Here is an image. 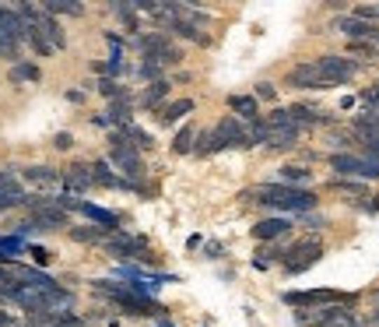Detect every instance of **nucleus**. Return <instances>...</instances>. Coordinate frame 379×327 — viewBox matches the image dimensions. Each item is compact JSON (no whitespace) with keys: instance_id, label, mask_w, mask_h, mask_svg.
<instances>
[{"instance_id":"14","label":"nucleus","mask_w":379,"mask_h":327,"mask_svg":"<svg viewBox=\"0 0 379 327\" xmlns=\"http://www.w3.org/2000/svg\"><path fill=\"white\" fill-rule=\"evenodd\" d=\"M36 29L46 36V43L53 46V50H67V36H64V29H60V22L53 18V15H39V22H36Z\"/></svg>"},{"instance_id":"38","label":"nucleus","mask_w":379,"mask_h":327,"mask_svg":"<svg viewBox=\"0 0 379 327\" xmlns=\"http://www.w3.org/2000/svg\"><path fill=\"white\" fill-rule=\"evenodd\" d=\"M137 74L148 81V85H155V81H162V67L158 64H151V60H144L141 67H137Z\"/></svg>"},{"instance_id":"36","label":"nucleus","mask_w":379,"mask_h":327,"mask_svg":"<svg viewBox=\"0 0 379 327\" xmlns=\"http://www.w3.org/2000/svg\"><path fill=\"white\" fill-rule=\"evenodd\" d=\"M351 18H358V22H365V25H375V22H379V8H375V4H361V8L351 11Z\"/></svg>"},{"instance_id":"29","label":"nucleus","mask_w":379,"mask_h":327,"mask_svg":"<svg viewBox=\"0 0 379 327\" xmlns=\"http://www.w3.org/2000/svg\"><path fill=\"white\" fill-rule=\"evenodd\" d=\"M95 88H99V92H102V95H106L109 102H120V99H130V88H123V85H120V81H113V78H102V81H99Z\"/></svg>"},{"instance_id":"4","label":"nucleus","mask_w":379,"mask_h":327,"mask_svg":"<svg viewBox=\"0 0 379 327\" xmlns=\"http://www.w3.org/2000/svg\"><path fill=\"white\" fill-rule=\"evenodd\" d=\"M319 257H323V243H319L316 236L298 239L291 250H284V271H288V274H302V271H309Z\"/></svg>"},{"instance_id":"23","label":"nucleus","mask_w":379,"mask_h":327,"mask_svg":"<svg viewBox=\"0 0 379 327\" xmlns=\"http://www.w3.org/2000/svg\"><path fill=\"white\" fill-rule=\"evenodd\" d=\"M120 134H123V138H127V141H130V145H134L137 152H151V148H155V138H151L148 131H141L137 124H127V127H123Z\"/></svg>"},{"instance_id":"19","label":"nucleus","mask_w":379,"mask_h":327,"mask_svg":"<svg viewBox=\"0 0 379 327\" xmlns=\"http://www.w3.org/2000/svg\"><path fill=\"white\" fill-rule=\"evenodd\" d=\"M186 113H193V99H179V102H169V106H162V109L155 113V120H158L162 127H169V124L183 120Z\"/></svg>"},{"instance_id":"34","label":"nucleus","mask_w":379,"mask_h":327,"mask_svg":"<svg viewBox=\"0 0 379 327\" xmlns=\"http://www.w3.org/2000/svg\"><path fill=\"white\" fill-rule=\"evenodd\" d=\"M11 208H25V190L0 194V215H4V211H11Z\"/></svg>"},{"instance_id":"10","label":"nucleus","mask_w":379,"mask_h":327,"mask_svg":"<svg viewBox=\"0 0 379 327\" xmlns=\"http://www.w3.org/2000/svg\"><path fill=\"white\" fill-rule=\"evenodd\" d=\"M25 32H29V25L22 22V15H18L15 8H4V4H0V36L22 46V43H25Z\"/></svg>"},{"instance_id":"3","label":"nucleus","mask_w":379,"mask_h":327,"mask_svg":"<svg viewBox=\"0 0 379 327\" xmlns=\"http://www.w3.org/2000/svg\"><path fill=\"white\" fill-rule=\"evenodd\" d=\"M134 46L144 53V60H151V64H158V67H172V64H179V60H183V50H179V46H172L165 32H148V36H137V39H134Z\"/></svg>"},{"instance_id":"6","label":"nucleus","mask_w":379,"mask_h":327,"mask_svg":"<svg viewBox=\"0 0 379 327\" xmlns=\"http://www.w3.org/2000/svg\"><path fill=\"white\" fill-rule=\"evenodd\" d=\"M319 67V74L330 81V85H347L354 74H358V64L347 60V57H337V53H323L319 60H312Z\"/></svg>"},{"instance_id":"33","label":"nucleus","mask_w":379,"mask_h":327,"mask_svg":"<svg viewBox=\"0 0 379 327\" xmlns=\"http://www.w3.org/2000/svg\"><path fill=\"white\" fill-rule=\"evenodd\" d=\"M11 81H39V67L36 64H15Z\"/></svg>"},{"instance_id":"24","label":"nucleus","mask_w":379,"mask_h":327,"mask_svg":"<svg viewBox=\"0 0 379 327\" xmlns=\"http://www.w3.org/2000/svg\"><path fill=\"white\" fill-rule=\"evenodd\" d=\"M67 236H71L74 243H102V239H106V232H102L99 225H71Z\"/></svg>"},{"instance_id":"37","label":"nucleus","mask_w":379,"mask_h":327,"mask_svg":"<svg viewBox=\"0 0 379 327\" xmlns=\"http://www.w3.org/2000/svg\"><path fill=\"white\" fill-rule=\"evenodd\" d=\"M333 190H340V194H354V197H372L361 183H351V180H333Z\"/></svg>"},{"instance_id":"2","label":"nucleus","mask_w":379,"mask_h":327,"mask_svg":"<svg viewBox=\"0 0 379 327\" xmlns=\"http://www.w3.org/2000/svg\"><path fill=\"white\" fill-rule=\"evenodd\" d=\"M109 162L127 176V183H137L141 176H144V162H141V152L116 131V134H109Z\"/></svg>"},{"instance_id":"42","label":"nucleus","mask_w":379,"mask_h":327,"mask_svg":"<svg viewBox=\"0 0 379 327\" xmlns=\"http://www.w3.org/2000/svg\"><path fill=\"white\" fill-rule=\"evenodd\" d=\"M207 257H221V243H218V239L207 243Z\"/></svg>"},{"instance_id":"41","label":"nucleus","mask_w":379,"mask_h":327,"mask_svg":"<svg viewBox=\"0 0 379 327\" xmlns=\"http://www.w3.org/2000/svg\"><path fill=\"white\" fill-rule=\"evenodd\" d=\"M53 148H60V152L74 148V134H67V131H64V134H57V138H53Z\"/></svg>"},{"instance_id":"27","label":"nucleus","mask_w":379,"mask_h":327,"mask_svg":"<svg viewBox=\"0 0 379 327\" xmlns=\"http://www.w3.org/2000/svg\"><path fill=\"white\" fill-rule=\"evenodd\" d=\"M22 239L18 236H0V264H15V257L22 253Z\"/></svg>"},{"instance_id":"43","label":"nucleus","mask_w":379,"mask_h":327,"mask_svg":"<svg viewBox=\"0 0 379 327\" xmlns=\"http://www.w3.org/2000/svg\"><path fill=\"white\" fill-rule=\"evenodd\" d=\"M302 222H309L312 229H319V225H323V218H316V215H302Z\"/></svg>"},{"instance_id":"20","label":"nucleus","mask_w":379,"mask_h":327,"mask_svg":"<svg viewBox=\"0 0 379 327\" xmlns=\"http://www.w3.org/2000/svg\"><path fill=\"white\" fill-rule=\"evenodd\" d=\"M106 120H109V124H120V127L134 124V99H120V102H109V113H106Z\"/></svg>"},{"instance_id":"32","label":"nucleus","mask_w":379,"mask_h":327,"mask_svg":"<svg viewBox=\"0 0 379 327\" xmlns=\"http://www.w3.org/2000/svg\"><path fill=\"white\" fill-rule=\"evenodd\" d=\"M246 138H249V145H267V124H263V116L253 120V124H246Z\"/></svg>"},{"instance_id":"47","label":"nucleus","mask_w":379,"mask_h":327,"mask_svg":"<svg viewBox=\"0 0 379 327\" xmlns=\"http://www.w3.org/2000/svg\"><path fill=\"white\" fill-rule=\"evenodd\" d=\"M375 88H379V81H375Z\"/></svg>"},{"instance_id":"9","label":"nucleus","mask_w":379,"mask_h":327,"mask_svg":"<svg viewBox=\"0 0 379 327\" xmlns=\"http://www.w3.org/2000/svg\"><path fill=\"white\" fill-rule=\"evenodd\" d=\"M302 141V127L295 124H284V127H267V152H288Z\"/></svg>"},{"instance_id":"25","label":"nucleus","mask_w":379,"mask_h":327,"mask_svg":"<svg viewBox=\"0 0 379 327\" xmlns=\"http://www.w3.org/2000/svg\"><path fill=\"white\" fill-rule=\"evenodd\" d=\"M193 141H197V131L186 124V127L176 134V141H172V155H193Z\"/></svg>"},{"instance_id":"30","label":"nucleus","mask_w":379,"mask_h":327,"mask_svg":"<svg viewBox=\"0 0 379 327\" xmlns=\"http://www.w3.org/2000/svg\"><path fill=\"white\" fill-rule=\"evenodd\" d=\"M256 253H260V257H256V267H260V271H267L270 264L284 260V250H281V246H274V243H270V246H260Z\"/></svg>"},{"instance_id":"12","label":"nucleus","mask_w":379,"mask_h":327,"mask_svg":"<svg viewBox=\"0 0 379 327\" xmlns=\"http://www.w3.org/2000/svg\"><path fill=\"white\" fill-rule=\"evenodd\" d=\"M326 162H330V169H337L340 176H361V173H365V159H361V155H351V152H333Z\"/></svg>"},{"instance_id":"15","label":"nucleus","mask_w":379,"mask_h":327,"mask_svg":"<svg viewBox=\"0 0 379 327\" xmlns=\"http://www.w3.org/2000/svg\"><path fill=\"white\" fill-rule=\"evenodd\" d=\"M291 229V222L288 218H260L256 225H253V236L260 239V243H274L277 236H284Z\"/></svg>"},{"instance_id":"5","label":"nucleus","mask_w":379,"mask_h":327,"mask_svg":"<svg viewBox=\"0 0 379 327\" xmlns=\"http://www.w3.org/2000/svg\"><path fill=\"white\" fill-rule=\"evenodd\" d=\"M211 134H214V152H225V148H242L246 152V148H253L249 138H246V124L239 116H232V113L221 116Z\"/></svg>"},{"instance_id":"40","label":"nucleus","mask_w":379,"mask_h":327,"mask_svg":"<svg viewBox=\"0 0 379 327\" xmlns=\"http://www.w3.org/2000/svg\"><path fill=\"white\" fill-rule=\"evenodd\" d=\"M29 253H32L36 264H50V260H53V253H50L46 246H29Z\"/></svg>"},{"instance_id":"44","label":"nucleus","mask_w":379,"mask_h":327,"mask_svg":"<svg viewBox=\"0 0 379 327\" xmlns=\"http://www.w3.org/2000/svg\"><path fill=\"white\" fill-rule=\"evenodd\" d=\"M0 327H15V320L8 316V309H0Z\"/></svg>"},{"instance_id":"28","label":"nucleus","mask_w":379,"mask_h":327,"mask_svg":"<svg viewBox=\"0 0 379 327\" xmlns=\"http://www.w3.org/2000/svg\"><path fill=\"white\" fill-rule=\"evenodd\" d=\"M25 43H29V46H32V50H36L39 57H53V53H57V50H53V46L46 43V36H43V32H39L36 25H29V32H25Z\"/></svg>"},{"instance_id":"26","label":"nucleus","mask_w":379,"mask_h":327,"mask_svg":"<svg viewBox=\"0 0 379 327\" xmlns=\"http://www.w3.org/2000/svg\"><path fill=\"white\" fill-rule=\"evenodd\" d=\"M323 327H361V323H358V316H354L347 306H333V309H330V320H326Z\"/></svg>"},{"instance_id":"11","label":"nucleus","mask_w":379,"mask_h":327,"mask_svg":"<svg viewBox=\"0 0 379 327\" xmlns=\"http://www.w3.org/2000/svg\"><path fill=\"white\" fill-rule=\"evenodd\" d=\"M85 218H92L102 232H120V215L116 211H109V208H99V204H88V201H81V208H78Z\"/></svg>"},{"instance_id":"1","label":"nucleus","mask_w":379,"mask_h":327,"mask_svg":"<svg viewBox=\"0 0 379 327\" xmlns=\"http://www.w3.org/2000/svg\"><path fill=\"white\" fill-rule=\"evenodd\" d=\"M260 201L267 208H284V211H312L316 208V194L312 190H298V187H284V183H267L260 187Z\"/></svg>"},{"instance_id":"13","label":"nucleus","mask_w":379,"mask_h":327,"mask_svg":"<svg viewBox=\"0 0 379 327\" xmlns=\"http://www.w3.org/2000/svg\"><path fill=\"white\" fill-rule=\"evenodd\" d=\"M32 225L36 229H64V225H71V215L64 211V208H39V211H32Z\"/></svg>"},{"instance_id":"7","label":"nucleus","mask_w":379,"mask_h":327,"mask_svg":"<svg viewBox=\"0 0 379 327\" xmlns=\"http://www.w3.org/2000/svg\"><path fill=\"white\" fill-rule=\"evenodd\" d=\"M284 85H291V88H312V92H319V88H333V85L319 74L316 64H298V67H291L288 78H284Z\"/></svg>"},{"instance_id":"18","label":"nucleus","mask_w":379,"mask_h":327,"mask_svg":"<svg viewBox=\"0 0 379 327\" xmlns=\"http://www.w3.org/2000/svg\"><path fill=\"white\" fill-rule=\"evenodd\" d=\"M169 88H172L169 81H155V85H148V88L141 92L137 106H141V109H158V106L169 99Z\"/></svg>"},{"instance_id":"21","label":"nucleus","mask_w":379,"mask_h":327,"mask_svg":"<svg viewBox=\"0 0 379 327\" xmlns=\"http://www.w3.org/2000/svg\"><path fill=\"white\" fill-rule=\"evenodd\" d=\"M309 180H312V169H305V166H281V183H284V187L305 190Z\"/></svg>"},{"instance_id":"22","label":"nucleus","mask_w":379,"mask_h":327,"mask_svg":"<svg viewBox=\"0 0 379 327\" xmlns=\"http://www.w3.org/2000/svg\"><path fill=\"white\" fill-rule=\"evenodd\" d=\"M39 8L46 15H71V18H81L85 15V4H74V0H43Z\"/></svg>"},{"instance_id":"17","label":"nucleus","mask_w":379,"mask_h":327,"mask_svg":"<svg viewBox=\"0 0 379 327\" xmlns=\"http://www.w3.org/2000/svg\"><path fill=\"white\" fill-rule=\"evenodd\" d=\"M22 176L36 187H57L60 183V169H53V166H25Z\"/></svg>"},{"instance_id":"45","label":"nucleus","mask_w":379,"mask_h":327,"mask_svg":"<svg viewBox=\"0 0 379 327\" xmlns=\"http://www.w3.org/2000/svg\"><path fill=\"white\" fill-rule=\"evenodd\" d=\"M8 302H11V295H8L4 288H0V306H8Z\"/></svg>"},{"instance_id":"31","label":"nucleus","mask_w":379,"mask_h":327,"mask_svg":"<svg viewBox=\"0 0 379 327\" xmlns=\"http://www.w3.org/2000/svg\"><path fill=\"white\" fill-rule=\"evenodd\" d=\"M214 152V134L211 131H197V141H193V155L197 159H207Z\"/></svg>"},{"instance_id":"8","label":"nucleus","mask_w":379,"mask_h":327,"mask_svg":"<svg viewBox=\"0 0 379 327\" xmlns=\"http://www.w3.org/2000/svg\"><path fill=\"white\" fill-rule=\"evenodd\" d=\"M60 183H64L67 190H74V194H85V190H92V187H95L92 166H88V162H74V166L60 169Z\"/></svg>"},{"instance_id":"39","label":"nucleus","mask_w":379,"mask_h":327,"mask_svg":"<svg viewBox=\"0 0 379 327\" xmlns=\"http://www.w3.org/2000/svg\"><path fill=\"white\" fill-rule=\"evenodd\" d=\"M274 95H277V88H274L270 81H260V85H256V92H253V99H256V102H260V99H270V102H274Z\"/></svg>"},{"instance_id":"46","label":"nucleus","mask_w":379,"mask_h":327,"mask_svg":"<svg viewBox=\"0 0 379 327\" xmlns=\"http://www.w3.org/2000/svg\"><path fill=\"white\" fill-rule=\"evenodd\" d=\"M375 327H379V309H375Z\"/></svg>"},{"instance_id":"35","label":"nucleus","mask_w":379,"mask_h":327,"mask_svg":"<svg viewBox=\"0 0 379 327\" xmlns=\"http://www.w3.org/2000/svg\"><path fill=\"white\" fill-rule=\"evenodd\" d=\"M0 57H4V60H11V64H22V46L0 36Z\"/></svg>"},{"instance_id":"16","label":"nucleus","mask_w":379,"mask_h":327,"mask_svg":"<svg viewBox=\"0 0 379 327\" xmlns=\"http://www.w3.org/2000/svg\"><path fill=\"white\" fill-rule=\"evenodd\" d=\"M228 109H232V116H239L242 124L260 120V102H256L253 95H232V99H228Z\"/></svg>"}]
</instances>
